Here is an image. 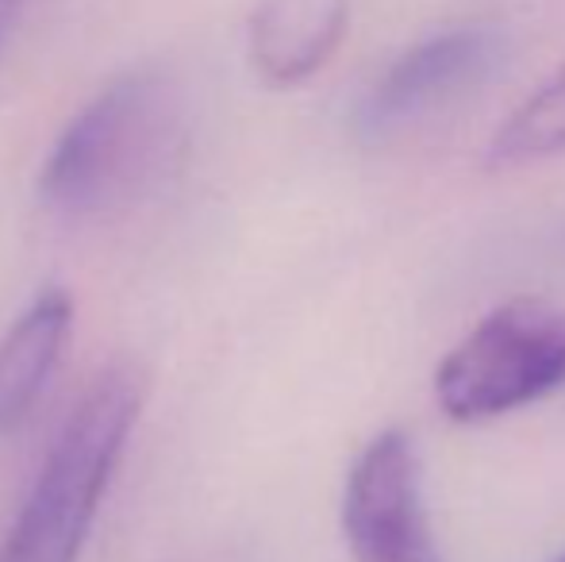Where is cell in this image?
I'll return each instance as SVG.
<instances>
[{"label": "cell", "instance_id": "3", "mask_svg": "<svg viewBox=\"0 0 565 562\" xmlns=\"http://www.w3.org/2000/svg\"><path fill=\"white\" fill-rule=\"evenodd\" d=\"M565 385V308L512 297L492 308L435 370V401L454 424L520 413Z\"/></svg>", "mask_w": 565, "mask_h": 562}, {"label": "cell", "instance_id": "7", "mask_svg": "<svg viewBox=\"0 0 565 562\" xmlns=\"http://www.w3.org/2000/svg\"><path fill=\"white\" fill-rule=\"evenodd\" d=\"M74 300L66 289H43L0 336V439L39 405L46 382L66 354Z\"/></svg>", "mask_w": 565, "mask_h": 562}, {"label": "cell", "instance_id": "8", "mask_svg": "<svg viewBox=\"0 0 565 562\" xmlns=\"http://www.w3.org/2000/svg\"><path fill=\"white\" fill-rule=\"evenodd\" d=\"M565 150V66L554 70L489 139L492 166L539 162Z\"/></svg>", "mask_w": 565, "mask_h": 562}, {"label": "cell", "instance_id": "9", "mask_svg": "<svg viewBox=\"0 0 565 562\" xmlns=\"http://www.w3.org/2000/svg\"><path fill=\"white\" fill-rule=\"evenodd\" d=\"M15 8H20V0H0V46H4L8 31H12V20H15Z\"/></svg>", "mask_w": 565, "mask_h": 562}, {"label": "cell", "instance_id": "10", "mask_svg": "<svg viewBox=\"0 0 565 562\" xmlns=\"http://www.w3.org/2000/svg\"><path fill=\"white\" fill-rule=\"evenodd\" d=\"M554 562H565V551H562V555H558V559H554Z\"/></svg>", "mask_w": 565, "mask_h": 562}, {"label": "cell", "instance_id": "6", "mask_svg": "<svg viewBox=\"0 0 565 562\" xmlns=\"http://www.w3.org/2000/svg\"><path fill=\"white\" fill-rule=\"evenodd\" d=\"M354 0H258L246 20V59L269 89L312 82L342 46Z\"/></svg>", "mask_w": 565, "mask_h": 562}, {"label": "cell", "instance_id": "4", "mask_svg": "<svg viewBox=\"0 0 565 562\" xmlns=\"http://www.w3.org/2000/svg\"><path fill=\"white\" fill-rule=\"evenodd\" d=\"M504 31L492 23H458L401 51L362 93L354 108V131L381 142L435 108L473 93L504 62Z\"/></svg>", "mask_w": 565, "mask_h": 562}, {"label": "cell", "instance_id": "1", "mask_svg": "<svg viewBox=\"0 0 565 562\" xmlns=\"http://www.w3.org/2000/svg\"><path fill=\"white\" fill-rule=\"evenodd\" d=\"M189 100L166 70L113 77L51 142L39 204L58 220H100L154 197L189 155Z\"/></svg>", "mask_w": 565, "mask_h": 562}, {"label": "cell", "instance_id": "2", "mask_svg": "<svg viewBox=\"0 0 565 562\" xmlns=\"http://www.w3.org/2000/svg\"><path fill=\"white\" fill-rule=\"evenodd\" d=\"M139 382L119 367L85 385L0 536V562H77L139 421Z\"/></svg>", "mask_w": 565, "mask_h": 562}, {"label": "cell", "instance_id": "5", "mask_svg": "<svg viewBox=\"0 0 565 562\" xmlns=\"http://www.w3.org/2000/svg\"><path fill=\"white\" fill-rule=\"evenodd\" d=\"M342 536L354 562H443L408 432L388 427L354 458L342 489Z\"/></svg>", "mask_w": 565, "mask_h": 562}]
</instances>
